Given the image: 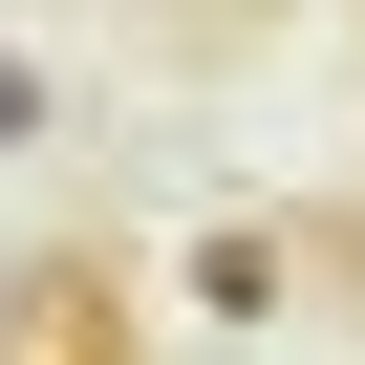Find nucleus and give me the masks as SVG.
Instances as JSON below:
<instances>
[{
  "mask_svg": "<svg viewBox=\"0 0 365 365\" xmlns=\"http://www.w3.org/2000/svg\"><path fill=\"white\" fill-rule=\"evenodd\" d=\"M22 129H43V65H22V43H0V150H22Z\"/></svg>",
  "mask_w": 365,
  "mask_h": 365,
  "instance_id": "nucleus-1",
  "label": "nucleus"
}]
</instances>
